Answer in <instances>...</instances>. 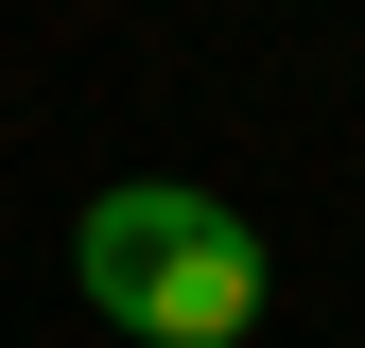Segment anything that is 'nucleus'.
Instances as JSON below:
<instances>
[{
    "instance_id": "1",
    "label": "nucleus",
    "mask_w": 365,
    "mask_h": 348,
    "mask_svg": "<svg viewBox=\"0 0 365 348\" xmlns=\"http://www.w3.org/2000/svg\"><path fill=\"white\" fill-rule=\"evenodd\" d=\"M70 279H87V314L140 331V348H244L261 296H279V261H261V227L226 192H192V174H105L87 227H70Z\"/></svg>"
}]
</instances>
